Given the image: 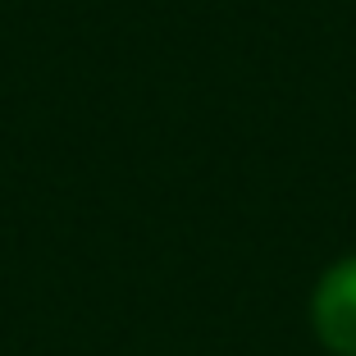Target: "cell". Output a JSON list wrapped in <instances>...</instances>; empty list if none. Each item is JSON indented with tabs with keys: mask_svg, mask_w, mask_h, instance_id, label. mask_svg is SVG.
<instances>
[{
	"mask_svg": "<svg viewBox=\"0 0 356 356\" xmlns=\"http://www.w3.org/2000/svg\"><path fill=\"white\" fill-rule=\"evenodd\" d=\"M315 329L334 352L356 356V261H343L315 293Z\"/></svg>",
	"mask_w": 356,
	"mask_h": 356,
	"instance_id": "1",
	"label": "cell"
}]
</instances>
